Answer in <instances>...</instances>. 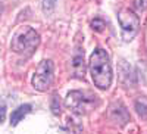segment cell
Wrapping results in <instances>:
<instances>
[{
	"mask_svg": "<svg viewBox=\"0 0 147 134\" xmlns=\"http://www.w3.org/2000/svg\"><path fill=\"white\" fill-rule=\"evenodd\" d=\"M88 68H90V74L94 86L100 90H107L110 84H112L113 72H112V64H110L109 55L105 49L97 47L91 53Z\"/></svg>",
	"mask_w": 147,
	"mask_h": 134,
	"instance_id": "1",
	"label": "cell"
},
{
	"mask_svg": "<svg viewBox=\"0 0 147 134\" xmlns=\"http://www.w3.org/2000/svg\"><path fill=\"white\" fill-rule=\"evenodd\" d=\"M6 118V106H0V122Z\"/></svg>",
	"mask_w": 147,
	"mask_h": 134,
	"instance_id": "15",
	"label": "cell"
},
{
	"mask_svg": "<svg viewBox=\"0 0 147 134\" xmlns=\"http://www.w3.org/2000/svg\"><path fill=\"white\" fill-rule=\"evenodd\" d=\"M91 28L94 31H103L105 30V22L100 18H96V19L91 21Z\"/></svg>",
	"mask_w": 147,
	"mask_h": 134,
	"instance_id": "14",
	"label": "cell"
},
{
	"mask_svg": "<svg viewBox=\"0 0 147 134\" xmlns=\"http://www.w3.org/2000/svg\"><path fill=\"white\" fill-rule=\"evenodd\" d=\"M66 106L77 115H87L99 106V96L88 90H72L65 99Z\"/></svg>",
	"mask_w": 147,
	"mask_h": 134,
	"instance_id": "2",
	"label": "cell"
},
{
	"mask_svg": "<svg viewBox=\"0 0 147 134\" xmlns=\"http://www.w3.org/2000/svg\"><path fill=\"white\" fill-rule=\"evenodd\" d=\"M0 12H2V3H0Z\"/></svg>",
	"mask_w": 147,
	"mask_h": 134,
	"instance_id": "16",
	"label": "cell"
},
{
	"mask_svg": "<svg viewBox=\"0 0 147 134\" xmlns=\"http://www.w3.org/2000/svg\"><path fill=\"white\" fill-rule=\"evenodd\" d=\"M129 78L134 80L132 69H131V66L125 62V60H121V80L124 81V84H127V86H132V83L129 81Z\"/></svg>",
	"mask_w": 147,
	"mask_h": 134,
	"instance_id": "9",
	"label": "cell"
},
{
	"mask_svg": "<svg viewBox=\"0 0 147 134\" xmlns=\"http://www.w3.org/2000/svg\"><path fill=\"white\" fill-rule=\"evenodd\" d=\"M50 109H52V114H53V115H60V100H59V97H57L56 94L52 97Z\"/></svg>",
	"mask_w": 147,
	"mask_h": 134,
	"instance_id": "12",
	"label": "cell"
},
{
	"mask_svg": "<svg viewBox=\"0 0 147 134\" xmlns=\"http://www.w3.org/2000/svg\"><path fill=\"white\" fill-rule=\"evenodd\" d=\"M57 0H43V12L46 15H50L56 7Z\"/></svg>",
	"mask_w": 147,
	"mask_h": 134,
	"instance_id": "11",
	"label": "cell"
},
{
	"mask_svg": "<svg viewBox=\"0 0 147 134\" xmlns=\"http://www.w3.org/2000/svg\"><path fill=\"white\" fill-rule=\"evenodd\" d=\"M109 118L112 119L115 124L122 127V125H125L129 121V114L127 111V108L121 102H118V103L110 105V108H109Z\"/></svg>",
	"mask_w": 147,
	"mask_h": 134,
	"instance_id": "6",
	"label": "cell"
},
{
	"mask_svg": "<svg viewBox=\"0 0 147 134\" xmlns=\"http://www.w3.org/2000/svg\"><path fill=\"white\" fill-rule=\"evenodd\" d=\"M40 46V34L31 27H22L12 39L10 47L21 56H31Z\"/></svg>",
	"mask_w": 147,
	"mask_h": 134,
	"instance_id": "3",
	"label": "cell"
},
{
	"mask_svg": "<svg viewBox=\"0 0 147 134\" xmlns=\"http://www.w3.org/2000/svg\"><path fill=\"white\" fill-rule=\"evenodd\" d=\"M134 106H136V111H137L138 116L143 118V119H147V97L146 96L137 97Z\"/></svg>",
	"mask_w": 147,
	"mask_h": 134,
	"instance_id": "10",
	"label": "cell"
},
{
	"mask_svg": "<svg viewBox=\"0 0 147 134\" xmlns=\"http://www.w3.org/2000/svg\"><path fill=\"white\" fill-rule=\"evenodd\" d=\"M72 75L75 78H84L85 75V62H84V49L78 47L72 59Z\"/></svg>",
	"mask_w": 147,
	"mask_h": 134,
	"instance_id": "7",
	"label": "cell"
},
{
	"mask_svg": "<svg viewBox=\"0 0 147 134\" xmlns=\"http://www.w3.org/2000/svg\"><path fill=\"white\" fill-rule=\"evenodd\" d=\"M55 80V66L53 62L49 59H44L38 64L34 77H32V86L37 91H47L52 87Z\"/></svg>",
	"mask_w": 147,
	"mask_h": 134,
	"instance_id": "4",
	"label": "cell"
},
{
	"mask_svg": "<svg viewBox=\"0 0 147 134\" xmlns=\"http://www.w3.org/2000/svg\"><path fill=\"white\" fill-rule=\"evenodd\" d=\"M31 105H28V103H25V105H21V106H18L13 112H12V115H10V125L12 127H16L21 121L24 119V116L25 115H28L30 112H31Z\"/></svg>",
	"mask_w": 147,
	"mask_h": 134,
	"instance_id": "8",
	"label": "cell"
},
{
	"mask_svg": "<svg viewBox=\"0 0 147 134\" xmlns=\"http://www.w3.org/2000/svg\"><path fill=\"white\" fill-rule=\"evenodd\" d=\"M134 9H136L138 14L144 12L147 9V0H134Z\"/></svg>",
	"mask_w": 147,
	"mask_h": 134,
	"instance_id": "13",
	"label": "cell"
},
{
	"mask_svg": "<svg viewBox=\"0 0 147 134\" xmlns=\"http://www.w3.org/2000/svg\"><path fill=\"white\" fill-rule=\"evenodd\" d=\"M118 22L121 25L122 39H124L125 41H131L137 35V32L140 30V16L134 10L125 7V9L119 10Z\"/></svg>",
	"mask_w": 147,
	"mask_h": 134,
	"instance_id": "5",
	"label": "cell"
}]
</instances>
